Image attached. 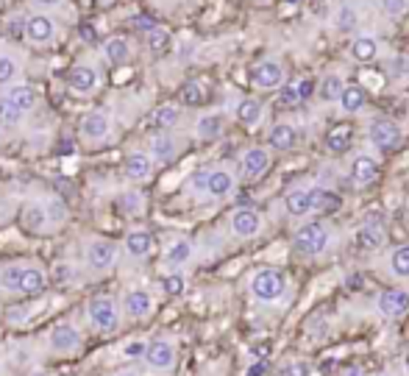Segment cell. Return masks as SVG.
Wrapping results in <instances>:
<instances>
[{"mask_svg": "<svg viewBox=\"0 0 409 376\" xmlns=\"http://www.w3.org/2000/svg\"><path fill=\"white\" fill-rule=\"evenodd\" d=\"M0 287L14 296H39L45 284V273L39 268H25V265H8L0 273Z\"/></svg>", "mask_w": 409, "mask_h": 376, "instance_id": "cell-1", "label": "cell"}, {"mask_svg": "<svg viewBox=\"0 0 409 376\" xmlns=\"http://www.w3.org/2000/svg\"><path fill=\"white\" fill-rule=\"evenodd\" d=\"M287 293V276L276 268H262L251 276V296L262 304H273Z\"/></svg>", "mask_w": 409, "mask_h": 376, "instance_id": "cell-2", "label": "cell"}, {"mask_svg": "<svg viewBox=\"0 0 409 376\" xmlns=\"http://www.w3.org/2000/svg\"><path fill=\"white\" fill-rule=\"evenodd\" d=\"M87 318H89V324H92L98 332L112 335V332L120 329L123 312H120V304H117L114 298H109V296H95V298L87 304Z\"/></svg>", "mask_w": 409, "mask_h": 376, "instance_id": "cell-3", "label": "cell"}, {"mask_svg": "<svg viewBox=\"0 0 409 376\" xmlns=\"http://www.w3.org/2000/svg\"><path fill=\"white\" fill-rule=\"evenodd\" d=\"M329 240H332V231H329V226L320 223V220L304 223V226L295 231V237H292L295 251L304 254V256H318V254H323V251L329 248Z\"/></svg>", "mask_w": 409, "mask_h": 376, "instance_id": "cell-4", "label": "cell"}, {"mask_svg": "<svg viewBox=\"0 0 409 376\" xmlns=\"http://www.w3.org/2000/svg\"><path fill=\"white\" fill-rule=\"evenodd\" d=\"M145 366L156 374H170L176 368V360H179V349L173 340L168 338H159V340H151L148 349H145Z\"/></svg>", "mask_w": 409, "mask_h": 376, "instance_id": "cell-5", "label": "cell"}, {"mask_svg": "<svg viewBox=\"0 0 409 376\" xmlns=\"http://www.w3.org/2000/svg\"><path fill=\"white\" fill-rule=\"evenodd\" d=\"M47 346L53 354H61V357H73L81 352L84 346V338L81 332L73 326V324H56L50 329V338H47Z\"/></svg>", "mask_w": 409, "mask_h": 376, "instance_id": "cell-6", "label": "cell"}, {"mask_svg": "<svg viewBox=\"0 0 409 376\" xmlns=\"http://www.w3.org/2000/svg\"><path fill=\"white\" fill-rule=\"evenodd\" d=\"M154 310H156V301L148 290H128L120 301V312L128 321H145L154 315Z\"/></svg>", "mask_w": 409, "mask_h": 376, "instance_id": "cell-7", "label": "cell"}, {"mask_svg": "<svg viewBox=\"0 0 409 376\" xmlns=\"http://www.w3.org/2000/svg\"><path fill=\"white\" fill-rule=\"evenodd\" d=\"M376 310H379V315L387 318V321L404 318L409 312V293L407 290H399V287L385 290V293L379 296V301H376Z\"/></svg>", "mask_w": 409, "mask_h": 376, "instance_id": "cell-8", "label": "cell"}, {"mask_svg": "<svg viewBox=\"0 0 409 376\" xmlns=\"http://www.w3.org/2000/svg\"><path fill=\"white\" fill-rule=\"evenodd\" d=\"M114 262H117V245L114 243H109V240H92L89 243V248H87V265L92 270L106 273V270L114 268Z\"/></svg>", "mask_w": 409, "mask_h": 376, "instance_id": "cell-9", "label": "cell"}, {"mask_svg": "<svg viewBox=\"0 0 409 376\" xmlns=\"http://www.w3.org/2000/svg\"><path fill=\"white\" fill-rule=\"evenodd\" d=\"M78 131L87 143H103L112 134V120L103 112H87L78 123Z\"/></svg>", "mask_w": 409, "mask_h": 376, "instance_id": "cell-10", "label": "cell"}, {"mask_svg": "<svg viewBox=\"0 0 409 376\" xmlns=\"http://www.w3.org/2000/svg\"><path fill=\"white\" fill-rule=\"evenodd\" d=\"M251 81L253 87L259 89H278L284 84V67L278 62H259L253 70H251Z\"/></svg>", "mask_w": 409, "mask_h": 376, "instance_id": "cell-11", "label": "cell"}, {"mask_svg": "<svg viewBox=\"0 0 409 376\" xmlns=\"http://www.w3.org/2000/svg\"><path fill=\"white\" fill-rule=\"evenodd\" d=\"M368 137H371V143H373L376 148H382V151H393V148H399L401 140H404L401 129H399L393 120H379V123H373Z\"/></svg>", "mask_w": 409, "mask_h": 376, "instance_id": "cell-12", "label": "cell"}, {"mask_svg": "<svg viewBox=\"0 0 409 376\" xmlns=\"http://www.w3.org/2000/svg\"><path fill=\"white\" fill-rule=\"evenodd\" d=\"M67 87H70L75 95H92V92H98V87H101V75H98L92 67L78 64V67H73V70L67 73Z\"/></svg>", "mask_w": 409, "mask_h": 376, "instance_id": "cell-13", "label": "cell"}, {"mask_svg": "<svg viewBox=\"0 0 409 376\" xmlns=\"http://www.w3.org/2000/svg\"><path fill=\"white\" fill-rule=\"evenodd\" d=\"M231 231H234L237 237H256V234L262 231V217H259V212H256V209H248V206L237 209V212L231 215Z\"/></svg>", "mask_w": 409, "mask_h": 376, "instance_id": "cell-14", "label": "cell"}, {"mask_svg": "<svg viewBox=\"0 0 409 376\" xmlns=\"http://www.w3.org/2000/svg\"><path fill=\"white\" fill-rule=\"evenodd\" d=\"M123 173H126V179H131V182H145V179H151V173H154V159H151L148 154H142V151H134V154L126 157Z\"/></svg>", "mask_w": 409, "mask_h": 376, "instance_id": "cell-15", "label": "cell"}, {"mask_svg": "<svg viewBox=\"0 0 409 376\" xmlns=\"http://www.w3.org/2000/svg\"><path fill=\"white\" fill-rule=\"evenodd\" d=\"M270 168V154L265 148H248L242 154V176L245 179H259Z\"/></svg>", "mask_w": 409, "mask_h": 376, "instance_id": "cell-16", "label": "cell"}, {"mask_svg": "<svg viewBox=\"0 0 409 376\" xmlns=\"http://www.w3.org/2000/svg\"><path fill=\"white\" fill-rule=\"evenodd\" d=\"M312 92H315V84H312L309 78L292 81V84L281 87V95H278V106H284V109H292V106H298L301 101H306V98H309Z\"/></svg>", "mask_w": 409, "mask_h": 376, "instance_id": "cell-17", "label": "cell"}, {"mask_svg": "<svg viewBox=\"0 0 409 376\" xmlns=\"http://www.w3.org/2000/svg\"><path fill=\"white\" fill-rule=\"evenodd\" d=\"M25 34H28V39H31V42H36V45H47V42H53V36H56V25H53V20H50V17L36 14V17H31V20H28Z\"/></svg>", "mask_w": 409, "mask_h": 376, "instance_id": "cell-18", "label": "cell"}, {"mask_svg": "<svg viewBox=\"0 0 409 376\" xmlns=\"http://www.w3.org/2000/svg\"><path fill=\"white\" fill-rule=\"evenodd\" d=\"M231 189H234V176L225 171V168H211L209 171V176H206V195H211V198H225V195H231Z\"/></svg>", "mask_w": 409, "mask_h": 376, "instance_id": "cell-19", "label": "cell"}, {"mask_svg": "<svg viewBox=\"0 0 409 376\" xmlns=\"http://www.w3.org/2000/svg\"><path fill=\"white\" fill-rule=\"evenodd\" d=\"M351 179H354V185L357 187H368V185H373L376 179H379V165L371 159V157H357L354 159V165H351Z\"/></svg>", "mask_w": 409, "mask_h": 376, "instance_id": "cell-20", "label": "cell"}, {"mask_svg": "<svg viewBox=\"0 0 409 376\" xmlns=\"http://www.w3.org/2000/svg\"><path fill=\"white\" fill-rule=\"evenodd\" d=\"M126 251H128V256H134V259H145L151 251H154V237L145 231V229H134V231H128L126 234Z\"/></svg>", "mask_w": 409, "mask_h": 376, "instance_id": "cell-21", "label": "cell"}, {"mask_svg": "<svg viewBox=\"0 0 409 376\" xmlns=\"http://www.w3.org/2000/svg\"><path fill=\"white\" fill-rule=\"evenodd\" d=\"M14 109H20L22 115L28 112V109H34V103H36V92H34V87L31 84H14V87H8V92L3 95Z\"/></svg>", "mask_w": 409, "mask_h": 376, "instance_id": "cell-22", "label": "cell"}, {"mask_svg": "<svg viewBox=\"0 0 409 376\" xmlns=\"http://www.w3.org/2000/svg\"><path fill=\"white\" fill-rule=\"evenodd\" d=\"M151 159L154 162H173L176 159V154H179V145H176V140L170 137V134H156L154 140H151Z\"/></svg>", "mask_w": 409, "mask_h": 376, "instance_id": "cell-23", "label": "cell"}, {"mask_svg": "<svg viewBox=\"0 0 409 376\" xmlns=\"http://www.w3.org/2000/svg\"><path fill=\"white\" fill-rule=\"evenodd\" d=\"M237 120L242 123V126H259V120H262V115H265V106L256 101V98H242L239 103H237Z\"/></svg>", "mask_w": 409, "mask_h": 376, "instance_id": "cell-24", "label": "cell"}, {"mask_svg": "<svg viewBox=\"0 0 409 376\" xmlns=\"http://www.w3.org/2000/svg\"><path fill=\"white\" fill-rule=\"evenodd\" d=\"M357 240H359V245L368 248V251L382 248V243H385V226H382V220H368V223L359 229Z\"/></svg>", "mask_w": 409, "mask_h": 376, "instance_id": "cell-25", "label": "cell"}, {"mask_svg": "<svg viewBox=\"0 0 409 376\" xmlns=\"http://www.w3.org/2000/svg\"><path fill=\"white\" fill-rule=\"evenodd\" d=\"M295 140H298V131H295L290 123L273 126V131H270V137H267V143H270L273 151H290V148L295 145Z\"/></svg>", "mask_w": 409, "mask_h": 376, "instance_id": "cell-26", "label": "cell"}, {"mask_svg": "<svg viewBox=\"0 0 409 376\" xmlns=\"http://www.w3.org/2000/svg\"><path fill=\"white\" fill-rule=\"evenodd\" d=\"M337 101H340V106H343V112H348V115H354V112H359V109L365 106V101H368V95H365V89H362V87H357V84H345Z\"/></svg>", "mask_w": 409, "mask_h": 376, "instance_id": "cell-27", "label": "cell"}, {"mask_svg": "<svg viewBox=\"0 0 409 376\" xmlns=\"http://www.w3.org/2000/svg\"><path fill=\"white\" fill-rule=\"evenodd\" d=\"M351 140H354V129L345 126V123H340V126H334V129L326 134V148H329L332 154H343V151H348Z\"/></svg>", "mask_w": 409, "mask_h": 376, "instance_id": "cell-28", "label": "cell"}, {"mask_svg": "<svg viewBox=\"0 0 409 376\" xmlns=\"http://www.w3.org/2000/svg\"><path fill=\"white\" fill-rule=\"evenodd\" d=\"M284 206L292 217H304L312 212V198H309V189H290L287 198H284Z\"/></svg>", "mask_w": 409, "mask_h": 376, "instance_id": "cell-29", "label": "cell"}, {"mask_svg": "<svg viewBox=\"0 0 409 376\" xmlns=\"http://www.w3.org/2000/svg\"><path fill=\"white\" fill-rule=\"evenodd\" d=\"M309 198H312V212H337L340 203H343L337 192H332L326 187L309 189Z\"/></svg>", "mask_w": 409, "mask_h": 376, "instance_id": "cell-30", "label": "cell"}, {"mask_svg": "<svg viewBox=\"0 0 409 376\" xmlns=\"http://www.w3.org/2000/svg\"><path fill=\"white\" fill-rule=\"evenodd\" d=\"M193 259V243L190 240H176L170 248H168V254H165V262L170 265V268H181V265H187Z\"/></svg>", "mask_w": 409, "mask_h": 376, "instance_id": "cell-31", "label": "cell"}, {"mask_svg": "<svg viewBox=\"0 0 409 376\" xmlns=\"http://www.w3.org/2000/svg\"><path fill=\"white\" fill-rule=\"evenodd\" d=\"M376 53H379V45H376L373 36H359V39L351 42V56L357 62H373Z\"/></svg>", "mask_w": 409, "mask_h": 376, "instance_id": "cell-32", "label": "cell"}, {"mask_svg": "<svg viewBox=\"0 0 409 376\" xmlns=\"http://www.w3.org/2000/svg\"><path fill=\"white\" fill-rule=\"evenodd\" d=\"M198 140H217L223 134V117L220 115H204L195 126Z\"/></svg>", "mask_w": 409, "mask_h": 376, "instance_id": "cell-33", "label": "cell"}, {"mask_svg": "<svg viewBox=\"0 0 409 376\" xmlns=\"http://www.w3.org/2000/svg\"><path fill=\"white\" fill-rule=\"evenodd\" d=\"M176 120H179V106H173V103H165V106H159V109L151 115V126H154L156 131L170 129Z\"/></svg>", "mask_w": 409, "mask_h": 376, "instance_id": "cell-34", "label": "cell"}, {"mask_svg": "<svg viewBox=\"0 0 409 376\" xmlns=\"http://www.w3.org/2000/svg\"><path fill=\"white\" fill-rule=\"evenodd\" d=\"M103 56L112 62V64H123L126 59H128V42L126 39H109L106 45H103Z\"/></svg>", "mask_w": 409, "mask_h": 376, "instance_id": "cell-35", "label": "cell"}, {"mask_svg": "<svg viewBox=\"0 0 409 376\" xmlns=\"http://www.w3.org/2000/svg\"><path fill=\"white\" fill-rule=\"evenodd\" d=\"M45 220H47V212H45L42 206L31 203V206L22 209V226H25V229L39 231V229H45Z\"/></svg>", "mask_w": 409, "mask_h": 376, "instance_id": "cell-36", "label": "cell"}, {"mask_svg": "<svg viewBox=\"0 0 409 376\" xmlns=\"http://www.w3.org/2000/svg\"><path fill=\"white\" fill-rule=\"evenodd\" d=\"M390 270L399 279H409V245H399L390 256Z\"/></svg>", "mask_w": 409, "mask_h": 376, "instance_id": "cell-37", "label": "cell"}, {"mask_svg": "<svg viewBox=\"0 0 409 376\" xmlns=\"http://www.w3.org/2000/svg\"><path fill=\"white\" fill-rule=\"evenodd\" d=\"M343 87H345V81L340 75H326L323 84H320V98L323 101H337L340 92H343Z\"/></svg>", "mask_w": 409, "mask_h": 376, "instance_id": "cell-38", "label": "cell"}, {"mask_svg": "<svg viewBox=\"0 0 409 376\" xmlns=\"http://www.w3.org/2000/svg\"><path fill=\"white\" fill-rule=\"evenodd\" d=\"M117 203H120V206H123L128 215H137V212H142V206H145V201H142V192H134V189L123 192Z\"/></svg>", "mask_w": 409, "mask_h": 376, "instance_id": "cell-39", "label": "cell"}, {"mask_svg": "<svg viewBox=\"0 0 409 376\" xmlns=\"http://www.w3.org/2000/svg\"><path fill=\"white\" fill-rule=\"evenodd\" d=\"M168 45H170V34H168L165 28H154V31H148V48H151L154 53H162Z\"/></svg>", "mask_w": 409, "mask_h": 376, "instance_id": "cell-40", "label": "cell"}, {"mask_svg": "<svg viewBox=\"0 0 409 376\" xmlns=\"http://www.w3.org/2000/svg\"><path fill=\"white\" fill-rule=\"evenodd\" d=\"M184 287H187V279H184L181 273H170V276L162 279V290H165L168 296H181Z\"/></svg>", "mask_w": 409, "mask_h": 376, "instance_id": "cell-41", "label": "cell"}, {"mask_svg": "<svg viewBox=\"0 0 409 376\" xmlns=\"http://www.w3.org/2000/svg\"><path fill=\"white\" fill-rule=\"evenodd\" d=\"M145 349H148V343H145V340H128V343L123 346V357L137 363V360H142V357H145Z\"/></svg>", "mask_w": 409, "mask_h": 376, "instance_id": "cell-42", "label": "cell"}, {"mask_svg": "<svg viewBox=\"0 0 409 376\" xmlns=\"http://www.w3.org/2000/svg\"><path fill=\"white\" fill-rule=\"evenodd\" d=\"M0 120H3V123H8V126H17V123L22 120V112H20V109H14L6 98H0Z\"/></svg>", "mask_w": 409, "mask_h": 376, "instance_id": "cell-43", "label": "cell"}, {"mask_svg": "<svg viewBox=\"0 0 409 376\" xmlns=\"http://www.w3.org/2000/svg\"><path fill=\"white\" fill-rule=\"evenodd\" d=\"M337 28H340V31H351V28H357V11L348 8V6H343L340 14H337Z\"/></svg>", "mask_w": 409, "mask_h": 376, "instance_id": "cell-44", "label": "cell"}, {"mask_svg": "<svg viewBox=\"0 0 409 376\" xmlns=\"http://www.w3.org/2000/svg\"><path fill=\"white\" fill-rule=\"evenodd\" d=\"M14 73H17L14 59L11 56H0V84H8L14 78Z\"/></svg>", "mask_w": 409, "mask_h": 376, "instance_id": "cell-45", "label": "cell"}, {"mask_svg": "<svg viewBox=\"0 0 409 376\" xmlns=\"http://www.w3.org/2000/svg\"><path fill=\"white\" fill-rule=\"evenodd\" d=\"M181 98H184V103H193V106H195V103H201V101H204V89H201L198 84H187Z\"/></svg>", "mask_w": 409, "mask_h": 376, "instance_id": "cell-46", "label": "cell"}, {"mask_svg": "<svg viewBox=\"0 0 409 376\" xmlns=\"http://www.w3.org/2000/svg\"><path fill=\"white\" fill-rule=\"evenodd\" d=\"M206 176H209V168H204V171H195V173H193V179H190V187L195 189V192H204L206 189Z\"/></svg>", "mask_w": 409, "mask_h": 376, "instance_id": "cell-47", "label": "cell"}, {"mask_svg": "<svg viewBox=\"0 0 409 376\" xmlns=\"http://www.w3.org/2000/svg\"><path fill=\"white\" fill-rule=\"evenodd\" d=\"M281 376H309V366L306 363H292V366L281 368Z\"/></svg>", "mask_w": 409, "mask_h": 376, "instance_id": "cell-48", "label": "cell"}, {"mask_svg": "<svg viewBox=\"0 0 409 376\" xmlns=\"http://www.w3.org/2000/svg\"><path fill=\"white\" fill-rule=\"evenodd\" d=\"M382 3H385V11L393 14V17L404 14V8H407V0H382Z\"/></svg>", "mask_w": 409, "mask_h": 376, "instance_id": "cell-49", "label": "cell"}, {"mask_svg": "<svg viewBox=\"0 0 409 376\" xmlns=\"http://www.w3.org/2000/svg\"><path fill=\"white\" fill-rule=\"evenodd\" d=\"M134 28H137V31H154L156 25H154V20H151V17L140 14V17H134Z\"/></svg>", "mask_w": 409, "mask_h": 376, "instance_id": "cell-50", "label": "cell"}, {"mask_svg": "<svg viewBox=\"0 0 409 376\" xmlns=\"http://www.w3.org/2000/svg\"><path fill=\"white\" fill-rule=\"evenodd\" d=\"M265 371H267L265 366H253V368L248 371V376H262V374H265Z\"/></svg>", "mask_w": 409, "mask_h": 376, "instance_id": "cell-51", "label": "cell"}, {"mask_svg": "<svg viewBox=\"0 0 409 376\" xmlns=\"http://www.w3.org/2000/svg\"><path fill=\"white\" fill-rule=\"evenodd\" d=\"M396 64H399V73H407V70H409V67H407V64H409L407 59H399Z\"/></svg>", "mask_w": 409, "mask_h": 376, "instance_id": "cell-52", "label": "cell"}, {"mask_svg": "<svg viewBox=\"0 0 409 376\" xmlns=\"http://www.w3.org/2000/svg\"><path fill=\"white\" fill-rule=\"evenodd\" d=\"M81 31H84V36H92V39H95V28H89V25H84Z\"/></svg>", "mask_w": 409, "mask_h": 376, "instance_id": "cell-53", "label": "cell"}, {"mask_svg": "<svg viewBox=\"0 0 409 376\" xmlns=\"http://www.w3.org/2000/svg\"><path fill=\"white\" fill-rule=\"evenodd\" d=\"M36 3H42V6H56V3H61V0H36Z\"/></svg>", "mask_w": 409, "mask_h": 376, "instance_id": "cell-54", "label": "cell"}, {"mask_svg": "<svg viewBox=\"0 0 409 376\" xmlns=\"http://www.w3.org/2000/svg\"><path fill=\"white\" fill-rule=\"evenodd\" d=\"M112 376H140V374H134V371H117V374H112Z\"/></svg>", "mask_w": 409, "mask_h": 376, "instance_id": "cell-55", "label": "cell"}, {"mask_svg": "<svg viewBox=\"0 0 409 376\" xmlns=\"http://www.w3.org/2000/svg\"><path fill=\"white\" fill-rule=\"evenodd\" d=\"M404 368H407V374H409V349H407V354H404Z\"/></svg>", "mask_w": 409, "mask_h": 376, "instance_id": "cell-56", "label": "cell"}, {"mask_svg": "<svg viewBox=\"0 0 409 376\" xmlns=\"http://www.w3.org/2000/svg\"><path fill=\"white\" fill-rule=\"evenodd\" d=\"M0 140H3V129H0Z\"/></svg>", "mask_w": 409, "mask_h": 376, "instance_id": "cell-57", "label": "cell"}, {"mask_svg": "<svg viewBox=\"0 0 409 376\" xmlns=\"http://www.w3.org/2000/svg\"><path fill=\"white\" fill-rule=\"evenodd\" d=\"M379 376H393V374H379Z\"/></svg>", "mask_w": 409, "mask_h": 376, "instance_id": "cell-58", "label": "cell"}, {"mask_svg": "<svg viewBox=\"0 0 409 376\" xmlns=\"http://www.w3.org/2000/svg\"><path fill=\"white\" fill-rule=\"evenodd\" d=\"M287 3H295V0H287Z\"/></svg>", "mask_w": 409, "mask_h": 376, "instance_id": "cell-59", "label": "cell"}]
</instances>
